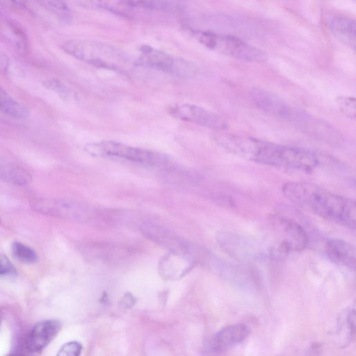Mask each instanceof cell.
Instances as JSON below:
<instances>
[{"mask_svg":"<svg viewBox=\"0 0 356 356\" xmlns=\"http://www.w3.org/2000/svg\"><path fill=\"white\" fill-rule=\"evenodd\" d=\"M282 191L296 205L327 220L355 229L356 205L353 200L303 181L287 182Z\"/></svg>","mask_w":356,"mask_h":356,"instance_id":"obj_1","label":"cell"},{"mask_svg":"<svg viewBox=\"0 0 356 356\" xmlns=\"http://www.w3.org/2000/svg\"><path fill=\"white\" fill-rule=\"evenodd\" d=\"M229 151L251 161L275 167L311 171L319 163L317 156L307 149L277 145L252 138H225Z\"/></svg>","mask_w":356,"mask_h":356,"instance_id":"obj_2","label":"cell"},{"mask_svg":"<svg viewBox=\"0 0 356 356\" xmlns=\"http://www.w3.org/2000/svg\"><path fill=\"white\" fill-rule=\"evenodd\" d=\"M63 49L76 59L96 67L127 72L132 66V63L124 51L104 42L70 40L63 43Z\"/></svg>","mask_w":356,"mask_h":356,"instance_id":"obj_3","label":"cell"},{"mask_svg":"<svg viewBox=\"0 0 356 356\" xmlns=\"http://www.w3.org/2000/svg\"><path fill=\"white\" fill-rule=\"evenodd\" d=\"M188 31L199 42L211 50L243 61L261 62L265 59L266 55L261 49L235 36L194 29Z\"/></svg>","mask_w":356,"mask_h":356,"instance_id":"obj_4","label":"cell"},{"mask_svg":"<svg viewBox=\"0 0 356 356\" xmlns=\"http://www.w3.org/2000/svg\"><path fill=\"white\" fill-rule=\"evenodd\" d=\"M33 209L45 215L82 223L100 225V209L65 199H35Z\"/></svg>","mask_w":356,"mask_h":356,"instance_id":"obj_5","label":"cell"},{"mask_svg":"<svg viewBox=\"0 0 356 356\" xmlns=\"http://www.w3.org/2000/svg\"><path fill=\"white\" fill-rule=\"evenodd\" d=\"M136 64L172 74L181 78L193 77L197 68L191 62L173 56L149 46H143Z\"/></svg>","mask_w":356,"mask_h":356,"instance_id":"obj_6","label":"cell"},{"mask_svg":"<svg viewBox=\"0 0 356 356\" xmlns=\"http://www.w3.org/2000/svg\"><path fill=\"white\" fill-rule=\"evenodd\" d=\"M86 149L92 155L115 156L150 165L166 162V158L163 154L111 140L90 144Z\"/></svg>","mask_w":356,"mask_h":356,"instance_id":"obj_7","label":"cell"},{"mask_svg":"<svg viewBox=\"0 0 356 356\" xmlns=\"http://www.w3.org/2000/svg\"><path fill=\"white\" fill-rule=\"evenodd\" d=\"M270 220L276 238L274 253L284 256L291 251H300L306 248L308 237L301 225L279 216H273Z\"/></svg>","mask_w":356,"mask_h":356,"instance_id":"obj_8","label":"cell"},{"mask_svg":"<svg viewBox=\"0 0 356 356\" xmlns=\"http://www.w3.org/2000/svg\"><path fill=\"white\" fill-rule=\"evenodd\" d=\"M140 231L148 240L175 253L188 257L193 261L197 254L194 248L185 239L167 227L152 222H144Z\"/></svg>","mask_w":356,"mask_h":356,"instance_id":"obj_9","label":"cell"},{"mask_svg":"<svg viewBox=\"0 0 356 356\" xmlns=\"http://www.w3.org/2000/svg\"><path fill=\"white\" fill-rule=\"evenodd\" d=\"M170 113L175 118L209 129H222L227 127L226 122L221 116L195 104H184L172 106Z\"/></svg>","mask_w":356,"mask_h":356,"instance_id":"obj_10","label":"cell"},{"mask_svg":"<svg viewBox=\"0 0 356 356\" xmlns=\"http://www.w3.org/2000/svg\"><path fill=\"white\" fill-rule=\"evenodd\" d=\"M81 251L91 262L115 263L129 257L131 250L107 242L90 241L81 245Z\"/></svg>","mask_w":356,"mask_h":356,"instance_id":"obj_11","label":"cell"},{"mask_svg":"<svg viewBox=\"0 0 356 356\" xmlns=\"http://www.w3.org/2000/svg\"><path fill=\"white\" fill-rule=\"evenodd\" d=\"M250 97L261 110L284 119L295 118L290 106L277 95L264 88H254L250 92Z\"/></svg>","mask_w":356,"mask_h":356,"instance_id":"obj_12","label":"cell"},{"mask_svg":"<svg viewBox=\"0 0 356 356\" xmlns=\"http://www.w3.org/2000/svg\"><path fill=\"white\" fill-rule=\"evenodd\" d=\"M60 327V323L55 319L37 323L29 332L26 339L27 349L32 353L41 351L54 339Z\"/></svg>","mask_w":356,"mask_h":356,"instance_id":"obj_13","label":"cell"},{"mask_svg":"<svg viewBox=\"0 0 356 356\" xmlns=\"http://www.w3.org/2000/svg\"><path fill=\"white\" fill-rule=\"evenodd\" d=\"M248 326L236 323L222 328L212 338L209 344L213 353H222L242 342L249 334Z\"/></svg>","mask_w":356,"mask_h":356,"instance_id":"obj_14","label":"cell"},{"mask_svg":"<svg viewBox=\"0 0 356 356\" xmlns=\"http://www.w3.org/2000/svg\"><path fill=\"white\" fill-rule=\"evenodd\" d=\"M217 241L223 250L236 259H251L259 254L248 241L233 234L220 232Z\"/></svg>","mask_w":356,"mask_h":356,"instance_id":"obj_15","label":"cell"},{"mask_svg":"<svg viewBox=\"0 0 356 356\" xmlns=\"http://www.w3.org/2000/svg\"><path fill=\"white\" fill-rule=\"evenodd\" d=\"M325 253L333 263L349 269H355V249L348 242L341 239H332L326 243Z\"/></svg>","mask_w":356,"mask_h":356,"instance_id":"obj_16","label":"cell"},{"mask_svg":"<svg viewBox=\"0 0 356 356\" xmlns=\"http://www.w3.org/2000/svg\"><path fill=\"white\" fill-rule=\"evenodd\" d=\"M193 262L187 257L170 252L161 259L159 270L164 278L174 280L185 275Z\"/></svg>","mask_w":356,"mask_h":356,"instance_id":"obj_17","label":"cell"},{"mask_svg":"<svg viewBox=\"0 0 356 356\" xmlns=\"http://www.w3.org/2000/svg\"><path fill=\"white\" fill-rule=\"evenodd\" d=\"M328 25L338 38L355 48L356 25L354 20L344 17H334L329 20Z\"/></svg>","mask_w":356,"mask_h":356,"instance_id":"obj_18","label":"cell"},{"mask_svg":"<svg viewBox=\"0 0 356 356\" xmlns=\"http://www.w3.org/2000/svg\"><path fill=\"white\" fill-rule=\"evenodd\" d=\"M0 179L18 185L31 181L30 174L22 168L0 157Z\"/></svg>","mask_w":356,"mask_h":356,"instance_id":"obj_19","label":"cell"},{"mask_svg":"<svg viewBox=\"0 0 356 356\" xmlns=\"http://www.w3.org/2000/svg\"><path fill=\"white\" fill-rule=\"evenodd\" d=\"M0 112L10 117L22 119L27 116L28 110L0 87Z\"/></svg>","mask_w":356,"mask_h":356,"instance_id":"obj_20","label":"cell"},{"mask_svg":"<svg viewBox=\"0 0 356 356\" xmlns=\"http://www.w3.org/2000/svg\"><path fill=\"white\" fill-rule=\"evenodd\" d=\"M11 250L13 256L21 262L33 264L38 260V255L35 250L20 242H14Z\"/></svg>","mask_w":356,"mask_h":356,"instance_id":"obj_21","label":"cell"},{"mask_svg":"<svg viewBox=\"0 0 356 356\" xmlns=\"http://www.w3.org/2000/svg\"><path fill=\"white\" fill-rule=\"evenodd\" d=\"M44 4V6L51 10L60 20L63 22H68L71 19L70 9L67 5L60 1H48L40 2Z\"/></svg>","mask_w":356,"mask_h":356,"instance_id":"obj_22","label":"cell"},{"mask_svg":"<svg viewBox=\"0 0 356 356\" xmlns=\"http://www.w3.org/2000/svg\"><path fill=\"white\" fill-rule=\"evenodd\" d=\"M81 345L77 341H70L63 344L56 356H80Z\"/></svg>","mask_w":356,"mask_h":356,"instance_id":"obj_23","label":"cell"},{"mask_svg":"<svg viewBox=\"0 0 356 356\" xmlns=\"http://www.w3.org/2000/svg\"><path fill=\"white\" fill-rule=\"evenodd\" d=\"M340 108L349 117L355 116V98L350 97H340L337 99Z\"/></svg>","mask_w":356,"mask_h":356,"instance_id":"obj_24","label":"cell"},{"mask_svg":"<svg viewBox=\"0 0 356 356\" xmlns=\"http://www.w3.org/2000/svg\"><path fill=\"white\" fill-rule=\"evenodd\" d=\"M15 273V268L8 257L0 253V277L10 276Z\"/></svg>","mask_w":356,"mask_h":356,"instance_id":"obj_25","label":"cell"},{"mask_svg":"<svg viewBox=\"0 0 356 356\" xmlns=\"http://www.w3.org/2000/svg\"><path fill=\"white\" fill-rule=\"evenodd\" d=\"M45 85L47 86V87H49L52 90H55L60 94L65 95L67 93V90H65L64 86H63L60 83H58L57 81L49 80L48 81L45 82Z\"/></svg>","mask_w":356,"mask_h":356,"instance_id":"obj_26","label":"cell"},{"mask_svg":"<svg viewBox=\"0 0 356 356\" xmlns=\"http://www.w3.org/2000/svg\"><path fill=\"white\" fill-rule=\"evenodd\" d=\"M10 356H22V355H21L15 354V355H11Z\"/></svg>","mask_w":356,"mask_h":356,"instance_id":"obj_27","label":"cell"},{"mask_svg":"<svg viewBox=\"0 0 356 356\" xmlns=\"http://www.w3.org/2000/svg\"><path fill=\"white\" fill-rule=\"evenodd\" d=\"M0 321H1V318H0Z\"/></svg>","mask_w":356,"mask_h":356,"instance_id":"obj_28","label":"cell"}]
</instances>
